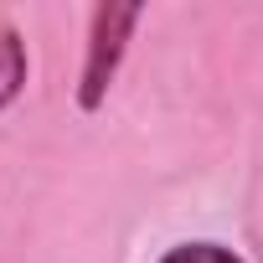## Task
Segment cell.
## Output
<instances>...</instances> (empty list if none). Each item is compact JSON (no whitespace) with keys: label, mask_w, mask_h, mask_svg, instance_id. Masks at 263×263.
I'll use <instances>...</instances> for the list:
<instances>
[{"label":"cell","mask_w":263,"mask_h":263,"mask_svg":"<svg viewBox=\"0 0 263 263\" xmlns=\"http://www.w3.org/2000/svg\"><path fill=\"white\" fill-rule=\"evenodd\" d=\"M26 88V42L16 26L0 21V108H11Z\"/></svg>","instance_id":"cell-2"},{"label":"cell","mask_w":263,"mask_h":263,"mask_svg":"<svg viewBox=\"0 0 263 263\" xmlns=\"http://www.w3.org/2000/svg\"><path fill=\"white\" fill-rule=\"evenodd\" d=\"M140 16H145V6H135V0H129V6H98V11H93L88 57H83V78H78V108H83V114L103 108V98H108V88H114V78H119L124 47H129V36H135Z\"/></svg>","instance_id":"cell-1"},{"label":"cell","mask_w":263,"mask_h":263,"mask_svg":"<svg viewBox=\"0 0 263 263\" xmlns=\"http://www.w3.org/2000/svg\"><path fill=\"white\" fill-rule=\"evenodd\" d=\"M160 263H248V258H237V253L222 248V242H176Z\"/></svg>","instance_id":"cell-3"}]
</instances>
